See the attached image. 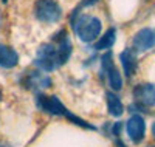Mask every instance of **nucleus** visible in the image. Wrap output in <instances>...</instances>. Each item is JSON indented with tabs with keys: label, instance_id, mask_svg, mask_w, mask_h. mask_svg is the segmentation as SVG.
<instances>
[{
	"label": "nucleus",
	"instance_id": "nucleus-7",
	"mask_svg": "<svg viewBox=\"0 0 155 147\" xmlns=\"http://www.w3.org/2000/svg\"><path fill=\"white\" fill-rule=\"evenodd\" d=\"M132 45H134V48H135L137 51H140V53L153 48V47H155V30H150V28L140 30V31L134 36Z\"/></svg>",
	"mask_w": 155,
	"mask_h": 147
},
{
	"label": "nucleus",
	"instance_id": "nucleus-14",
	"mask_svg": "<svg viewBox=\"0 0 155 147\" xmlns=\"http://www.w3.org/2000/svg\"><path fill=\"white\" fill-rule=\"evenodd\" d=\"M51 84V79L47 74H41V73H31L28 74V81L27 85L28 87H37V88H47Z\"/></svg>",
	"mask_w": 155,
	"mask_h": 147
},
{
	"label": "nucleus",
	"instance_id": "nucleus-2",
	"mask_svg": "<svg viewBox=\"0 0 155 147\" xmlns=\"http://www.w3.org/2000/svg\"><path fill=\"white\" fill-rule=\"evenodd\" d=\"M34 16L44 23H56L62 17V8L54 0H37L34 5Z\"/></svg>",
	"mask_w": 155,
	"mask_h": 147
},
{
	"label": "nucleus",
	"instance_id": "nucleus-15",
	"mask_svg": "<svg viewBox=\"0 0 155 147\" xmlns=\"http://www.w3.org/2000/svg\"><path fill=\"white\" fill-rule=\"evenodd\" d=\"M121 129H123V122H115L113 124V129H112V133H113L115 136H120Z\"/></svg>",
	"mask_w": 155,
	"mask_h": 147
},
{
	"label": "nucleus",
	"instance_id": "nucleus-18",
	"mask_svg": "<svg viewBox=\"0 0 155 147\" xmlns=\"http://www.w3.org/2000/svg\"><path fill=\"white\" fill-rule=\"evenodd\" d=\"M2 2H3V3H6V2H8V0H2Z\"/></svg>",
	"mask_w": 155,
	"mask_h": 147
},
{
	"label": "nucleus",
	"instance_id": "nucleus-17",
	"mask_svg": "<svg viewBox=\"0 0 155 147\" xmlns=\"http://www.w3.org/2000/svg\"><path fill=\"white\" fill-rule=\"evenodd\" d=\"M152 135H153V138H155V122L152 124Z\"/></svg>",
	"mask_w": 155,
	"mask_h": 147
},
{
	"label": "nucleus",
	"instance_id": "nucleus-10",
	"mask_svg": "<svg viewBox=\"0 0 155 147\" xmlns=\"http://www.w3.org/2000/svg\"><path fill=\"white\" fill-rule=\"evenodd\" d=\"M19 64V54L14 48L0 44V67L3 68H14Z\"/></svg>",
	"mask_w": 155,
	"mask_h": 147
},
{
	"label": "nucleus",
	"instance_id": "nucleus-11",
	"mask_svg": "<svg viewBox=\"0 0 155 147\" xmlns=\"http://www.w3.org/2000/svg\"><path fill=\"white\" fill-rule=\"evenodd\" d=\"M120 60H121V65H123V70H124V74L127 77H130L135 70H137V57H135V53L130 50V48H126L121 54H120Z\"/></svg>",
	"mask_w": 155,
	"mask_h": 147
},
{
	"label": "nucleus",
	"instance_id": "nucleus-19",
	"mask_svg": "<svg viewBox=\"0 0 155 147\" xmlns=\"http://www.w3.org/2000/svg\"><path fill=\"white\" fill-rule=\"evenodd\" d=\"M0 99H2V91H0Z\"/></svg>",
	"mask_w": 155,
	"mask_h": 147
},
{
	"label": "nucleus",
	"instance_id": "nucleus-8",
	"mask_svg": "<svg viewBox=\"0 0 155 147\" xmlns=\"http://www.w3.org/2000/svg\"><path fill=\"white\" fill-rule=\"evenodd\" d=\"M54 41L58 42V45H56V64H58V67H61L70 59L73 47H71V42H70L68 36L65 34V31L61 33V37H58V34H56Z\"/></svg>",
	"mask_w": 155,
	"mask_h": 147
},
{
	"label": "nucleus",
	"instance_id": "nucleus-13",
	"mask_svg": "<svg viewBox=\"0 0 155 147\" xmlns=\"http://www.w3.org/2000/svg\"><path fill=\"white\" fill-rule=\"evenodd\" d=\"M116 41V30L115 28H110L104 33V36L98 39V42L95 44V50H110L113 47Z\"/></svg>",
	"mask_w": 155,
	"mask_h": 147
},
{
	"label": "nucleus",
	"instance_id": "nucleus-4",
	"mask_svg": "<svg viewBox=\"0 0 155 147\" xmlns=\"http://www.w3.org/2000/svg\"><path fill=\"white\" fill-rule=\"evenodd\" d=\"M101 62H102V71H104L106 76H107V81H109L110 88L113 91H120L123 88V77H121L120 70L113 65L112 53L107 51L106 54L101 57Z\"/></svg>",
	"mask_w": 155,
	"mask_h": 147
},
{
	"label": "nucleus",
	"instance_id": "nucleus-16",
	"mask_svg": "<svg viewBox=\"0 0 155 147\" xmlns=\"http://www.w3.org/2000/svg\"><path fill=\"white\" fill-rule=\"evenodd\" d=\"M98 0H82V3H81V6H90V5H93V3H96Z\"/></svg>",
	"mask_w": 155,
	"mask_h": 147
},
{
	"label": "nucleus",
	"instance_id": "nucleus-6",
	"mask_svg": "<svg viewBox=\"0 0 155 147\" xmlns=\"http://www.w3.org/2000/svg\"><path fill=\"white\" fill-rule=\"evenodd\" d=\"M126 130H127V135L135 144L141 142L144 138V133H146V124H144V119L143 116L140 115H134L129 118V121L126 122Z\"/></svg>",
	"mask_w": 155,
	"mask_h": 147
},
{
	"label": "nucleus",
	"instance_id": "nucleus-9",
	"mask_svg": "<svg viewBox=\"0 0 155 147\" xmlns=\"http://www.w3.org/2000/svg\"><path fill=\"white\" fill-rule=\"evenodd\" d=\"M134 98L138 104L144 107L155 105V85L153 84H140L134 88Z\"/></svg>",
	"mask_w": 155,
	"mask_h": 147
},
{
	"label": "nucleus",
	"instance_id": "nucleus-5",
	"mask_svg": "<svg viewBox=\"0 0 155 147\" xmlns=\"http://www.w3.org/2000/svg\"><path fill=\"white\" fill-rule=\"evenodd\" d=\"M37 105L41 109L50 115H58V116H67L68 110L65 109L58 96H44V95H39L37 96Z\"/></svg>",
	"mask_w": 155,
	"mask_h": 147
},
{
	"label": "nucleus",
	"instance_id": "nucleus-3",
	"mask_svg": "<svg viewBox=\"0 0 155 147\" xmlns=\"http://www.w3.org/2000/svg\"><path fill=\"white\" fill-rule=\"evenodd\" d=\"M34 65L45 73L53 71L58 67V64H56V45L45 44L39 48L37 50V57L34 59Z\"/></svg>",
	"mask_w": 155,
	"mask_h": 147
},
{
	"label": "nucleus",
	"instance_id": "nucleus-1",
	"mask_svg": "<svg viewBox=\"0 0 155 147\" xmlns=\"http://www.w3.org/2000/svg\"><path fill=\"white\" fill-rule=\"evenodd\" d=\"M73 28H74L76 36L79 37L82 42L92 44L99 37L101 30H102V23L96 16L82 14L73 22Z\"/></svg>",
	"mask_w": 155,
	"mask_h": 147
},
{
	"label": "nucleus",
	"instance_id": "nucleus-12",
	"mask_svg": "<svg viewBox=\"0 0 155 147\" xmlns=\"http://www.w3.org/2000/svg\"><path fill=\"white\" fill-rule=\"evenodd\" d=\"M106 102H107V110L112 116H121L123 112H124V107H123V102L121 99L115 95V93L109 91L107 95H106Z\"/></svg>",
	"mask_w": 155,
	"mask_h": 147
}]
</instances>
